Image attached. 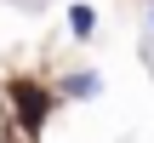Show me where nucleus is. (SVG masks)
<instances>
[{
  "label": "nucleus",
  "mask_w": 154,
  "mask_h": 143,
  "mask_svg": "<svg viewBox=\"0 0 154 143\" xmlns=\"http://www.w3.org/2000/svg\"><path fill=\"white\" fill-rule=\"evenodd\" d=\"M17 115H23L29 132H40V120H46V97H34V86H17Z\"/></svg>",
  "instance_id": "obj_2"
},
{
  "label": "nucleus",
  "mask_w": 154,
  "mask_h": 143,
  "mask_svg": "<svg viewBox=\"0 0 154 143\" xmlns=\"http://www.w3.org/2000/svg\"><path fill=\"white\" fill-rule=\"evenodd\" d=\"M69 29H74L80 40H91V29H97V11H91V6H69Z\"/></svg>",
  "instance_id": "obj_3"
},
{
  "label": "nucleus",
  "mask_w": 154,
  "mask_h": 143,
  "mask_svg": "<svg viewBox=\"0 0 154 143\" xmlns=\"http://www.w3.org/2000/svg\"><path fill=\"white\" fill-rule=\"evenodd\" d=\"M103 92V75L97 69H74V75H63V97H74V103H91Z\"/></svg>",
  "instance_id": "obj_1"
},
{
  "label": "nucleus",
  "mask_w": 154,
  "mask_h": 143,
  "mask_svg": "<svg viewBox=\"0 0 154 143\" xmlns=\"http://www.w3.org/2000/svg\"><path fill=\"white\" fill-rule=\"evenodd\" d=\"M149 29H154V0H149Z\"/></svg>",
  "instance_id": "obj_4"
}]
</instances>
